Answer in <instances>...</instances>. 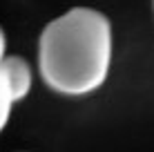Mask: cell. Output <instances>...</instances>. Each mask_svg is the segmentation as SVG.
Wrapping results in <instances>:
<instances>
[{"mask_svg":"<svg viewBox=\"0 0 154 152\" xmlns=\"http://www.w3.org/2000/svg\"><path fill=\"white\" fill-rule=\"evenodd\" d=\"M112 63V25L100 11L76 7L40 34L38 67L47 85L65 96H83L105 83Z\"/></svg>","mask_w":154,"mask_h":152,"instance_id":"6da1fadb","label":"cell"},{"mask_svg":"<svg viewBox=\"0 0 154 152\" xmlns=\"http://www.w3.org/2000/svg\"><path fill=\"white\" fill-rule=\"evenodd\" d=\"M0 65H2L5 74H7L14 101L25 98L31 90V67L27 65V60L18 58V56H11V58H2Z\"/></svg>","mask_w":154,"mask_h":152,"instance_id":"7a4b0ae2","label":"cell"},{"mask_svg":"<svg viewBox=\"0 0 154 152\" xmlns=\"http://www.w3.org/2000/svg\"><path fill=\"white\" fill-rule=\"evenodd\" d=\"M14 96H11V87H9L7 74H5L2 65H0V132L5 130V125L9 121V114H11V105H14Z\"/></svg>","mask_w":154,"mask_h":152,"instance_id":"3957f363","label":"cell"},{"mask_svg":"<svg viewBox=\"0 0 154 152\" xmlns=\"http://www.w3.org/2000/svg\"><path fill=\"white\" fill-rule=\"evenodd\" d=\"M5 47H7V40H5V31L0 29V60L5 58Z\"/></svg>","mask_w":154,"mask_h":152,"instance_id":"277c9868","label":"cell"}]
</instances>
